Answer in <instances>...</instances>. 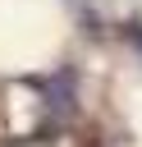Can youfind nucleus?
Returning a JSON list of instances; mask_svg holds the SVG:
<instances>
[{
  "instance_id": "nucleus-1",
  "label": "nucleus",
  "mask_w": 142,
  "mask_h": 147,
  "mask_svg": "<svg viewBox=\"0 0 142 147\" xmlns=\"http://www.w3.org/2000/svg\"><path fill=\"white\" fill-rule=\"evenodd\" d=\"M133 46H137V51H142V32H133Z\"/></svg>"
}]
</instances>
